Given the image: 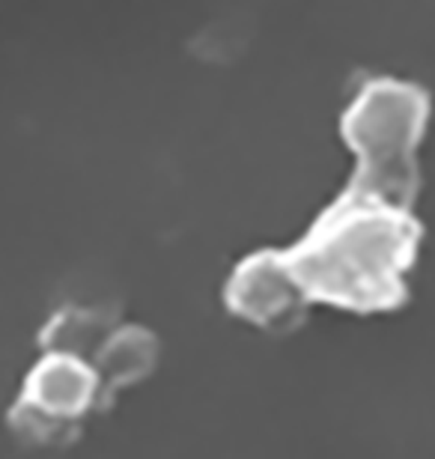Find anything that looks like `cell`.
<instances>
[{
    "label": "cell",
    "mask_w": 435,
    "mask_h": 459,
    "mask_svg": "<svg viewBox=\"0 0 435 459\" xmlns=\"http://www.w3.org/2000/svg\"><path fill=\"white\" fill-rule=\"evenodd\" d=\"M430 114L432 96L418 81L394 75L364 81L340 117V137L355 155L344 191L414 212L421 195L418 146Z\"/></svg>",
    "instance_id": "2"
},
{
    "label": "cell",
    "mask_w": 435,
    "mask_h": 459,
    "mask_svg": "<svg viewBox=\"0 0 435 459\" xmlns=\"http://www.w3.org/2000/svg\"><path fill=\"white\" fill-rule=\"evenodd\" d=\"M421 242L423 221L409 209L340 191L281 256L310 305L387 314L412 296L405 274L418 263Z\"/></svg>",
    "instance_id": "1"
},
{
    "label": "cell",
    "mask_w": 435,
    "mask_h": 459,
    "mask_svg": "<svg viewBox=\"0 0 435 459\" xmlns=\"http://www.w3.org/2000/svg\"><path fill=\"white\" fill-rule=\"evenodd\" d=\"M99 406V379L92 367L72 355H48L33 370L24 391V424L45 442L78 433V420Z\"/></svg>",
    "instance_id": "4"
},
{
    "label": "cell",
    "mask_w": 435,
    "mask_h": 459,
    "mask_svg": "<svg viewBox=\"0 0 435 459\" xmlns=\"http://www.w3.org/2000/svg\"><path fill=\"white\" fill-rule=\"evenodd\" d=\"M161 343L144 325H119L108 334L92 361V373L99 379V409H110L117 391L126 385H137L159 367Z\"/></svg>",
    "instance_id": "5"
},
{
    "label": "cell",
    "mask_w": 435,
    "mask_h": 459,
    "mask_svg": "<svg viewBox=\"0 0 435 459\" xmlns=\"http://www.w3.org/2000/svg\"><path fill=\"white\" fill-rule=\"evenodd\" d=\"M224 307L265 334H292L304 328L310 301L286 269L281 247H260L242 256L227 278Z\"/></svg>",
    "instance_id": "3"
}]
</instances>
